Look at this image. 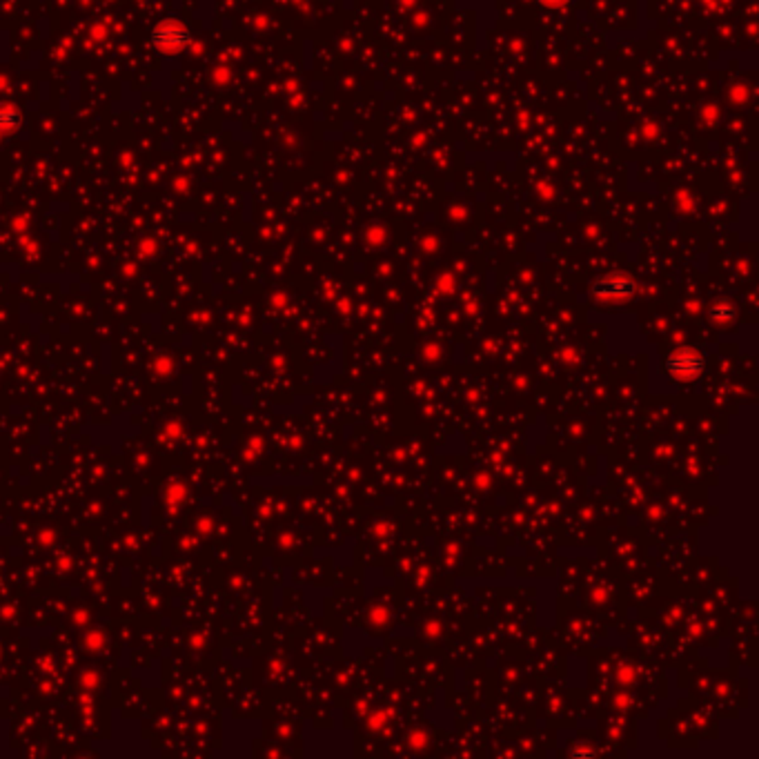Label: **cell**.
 Returning <instances> with one entry per match:
<instances>
[{
	"label": "cell",
	"mask_w": 759,
	"mask_h": 759,
	"mask_svg": "<svg viewBox=\"0 0 759 759\" xmlns=\"http://www.w3.org/2000/svg\"><path fill=\"white\" fill-rule=\"evenodd\" d=\"M666 370L677 378H697L706 370V359L702 352H697L695 347H679V350L671 352L666 359Z\"/></svg>",
	"instance_id": "2"
},
{
	"label": "cell",
	"mask_w": 759,
	"mask_h": 759,
	"mask_svg": "<svg viewBox=\"0 0 759 759\" xmlns=\"http://www.w3.org/2000/svg\"><path fill=\"white\" fill-rule=\"evenodd\" d=\"M746 98H748V92H746V87H743V85H737L733 92H731V103H733V105H739V103H743Z\"/></svg>",
	"instance_id": "8"
},
{
	"label": "cell",
	"mask_w": 759,
	"mask_h": 759,
	"mask_svg": "<svg viewBox=\"0 0 759 759\" xmlns=\"http://www.w3.org/2000/svg\"><path fill=\"white\" fill-rule=\"evenodd\" d=\"M539 192H541L543 199H552V196H555V187H550V185H541Z\"/></svg>",
	"instance_id": "11"
},
{
	"label": "cell",
	"mask_w": 759,
	"mask_h": 759,
	"mask_svg": "<svg viewBox=\"0 0 759 759\" xmlns=\"http://www.w3.org/2000/svg\"><path fill=\"white\" fill-rule=\"evenodd\" d=\"M642 136H644L646 141L657 139V136H659V127H657L655 123H648V125H644V127H642Z\"/></svg>",
	"instance_id": "9"
},
{
	"label": "cell",
	"mask_w": 759,
	"mask_h": 759,
	"mask_svg": "<svg viewBox=\"0 0 759 759\" xmlns=\"http://www.w3.org/2000/svg\"><path fill=\"white\" fill-rule=\"evenodd\" d=\"M690 199H693V196L684 192V194H679V196H677V201H675V203H677V207H679V209H688V207H693V201H690Z\"/></svg>",
	"instance_id": "10"
},
{
	"label": "cell",
	"mask_w": 759,
	"mask_h": 759,
	"mask_svg": "<svg viewBox=\"0 0 759 759\" xmlns=\"http://www.w3.org/2000/svg\"><path fill=\"white\" fill-rule=\"evenodd\" d=\"M539 5H543L545 9H564L568 5H572V0H537Z\"/></svg>",
	"instance_id": "7"
},
{
	"label": "cell",
	"mask_w": 759,
	"mask_h": 759,
	"mask_svg": "<svg viewBox=\"0 0 759 759\" xmlns=\"http://www.w3.org/2000/svg\"><path fill=\"white\" fill-rule=\"evenodd\" d=\"M635 290H637V285L628 277H603L595 283L593 296H597L601 301H624V299H630L635 294Z\"/></svg>",
	"instance_id": "3"
},
{
	"label": "cell",
	"mask_w": 759,
	"mask_h": 759,
	"mask_svg": "<svg viewBox=\"0 0 759 759\" xmlns=\"http://www.w3.org/2000/svg\"><path fill=\"white\" fill-rule=\"evenodd\" d=\"M702 116H704V120H706L708 125H715L717 118H719V110L715 108V105H706L704 112H702Z\"/></svg>",
	"instance_id": "6"
},
{
	"label": "cell",
	"mask_w": 759,
	"mask_h": 759,
	"mask_svg": "<svg viewBox=\"0 0 759 759\" xmlns=\"http://www.w3.org/2000/svg\"><path fill=\"white\" fill-rule=\"evenodd\" d=\"M18 120H21V116L11 105H0V134L13 132L18 125Z\"/></svg>",
	"instance_id": "4"
},
{
	"label": "cell",
	"mask_w": 759,
	"mask_h": 759,
	"mask_svg": "<svg viewBox=\"0 0 759 759\" xmlns=\"http://www.w3.org/2000/svg\"><path fill=\"white\" fill-rule=\"evenodd\" d=\"M190 42H192V34L187 25L176 18H165L151 29V45L163 56H176L180 52H185L190 47Z\"/></svg>",
	"instance_id": "1"
},
{
	"label": "cell",
	"mask_w": 759,
	"mask_h": 759,
	"mask_svg": "<svg viewBox=\"0 0 759 759\" xmlns=\"http://www.w3.org/2000/svg\"><path fill=\"white\" fill-rule=\"evenodd\" d=\"M710 316L715 318V321H719V323H728L735 316V308L731 306V303H717V306L710 310Z\"/></svg>",
	"instance_id": "5"
},
{
	"label": "cell",
	"mask_w": 759,
	"mask_h": 759,
	"mask_svg": "<svg viewBox=\"0 0 759 759\" xmlns=\"http://www.w3.org/2000/svg\"><path fill=\"white\" fill-rule=\"evenodd\" d=\"M401 5H405V7H412V5H415V0H401Z\"/></svg>",
	"instance_id": "13"
},
{
	"label": "cell",
	"mask_w": 759,
	"mask_h": 759,
	"mask_svg": "<svg viewBox=\"0 0 759 759\" xmlns=\"http://www.w3.org/2000/svg\"><path fill=\"white\" fill-rule=\"evenodd\" d=\"M214 74H216L214 79H219V83H221V85H225V83H227V71H225V69H216Z\"/></svg>",
	"instance_id": "12"
}]
</instances>
